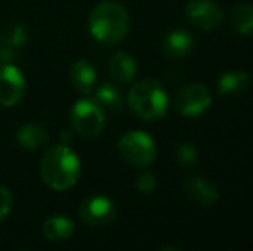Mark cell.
I'll use <instances>...</instances> for the list:
<instances>
[{
    "instance_id": "6da1fadb",
    "label": "cell",
    "mask_w": 253,
    "mask_h": 251,
    "mask_svg": "<svg viewBox=\"0 0 253 251\" xmlns=\"http://www.w3.org/2000/svg\"><path fill=\"white\" fill-rule=\"evenodd\" d=\"M81 174V162L67 144H55L40 162L42 181L55 191L73 188Z\"/></svg>"
},
{
    "instance_id": "7a4b0ae2",
    "label": "cell",
    "mask_w": 253,
    "mask_h": 251,
    "mask_svg": "<svg viewBox=\"0 0 253 251\" xmlns=\"http://www.w3.org/2000/svg\"><path fill=\"white\" fill-rule=\"evenodd\" d=\"M91 36L103 45H116L124 40L129 30V16L119 2L105 0L93 7L88 17Z\"/></svg>"
},
{
    "instance_id": "3957f363",
    "label": "cell",
    "mask_w": 253,
    "mask_h": 251,
    "mask_svg": "<svg viewBox=\"0 0 253 251\" xmlns=\"http://www.w3.org/2000/svg\"><path fill=\"white\" fill-rule=\"evenodd\" d=\"M129 108L143 121H157L167 114L169 97L157 79H141L127 95Z\"/></svg>"
},
{
    "instance_id": "277c9868",
    "label": "cell",
    "mask_w": 253,
    "mask_h": 251,
    "mask_svg": "<svg viewBox=\"0 0 253 251\" xmlns=\"http://www.w3.org/2000/svg\"><path fill=\"white\" fill-rule=\"evenodd\" d=\"M71 124L81 138L93 140L105 126V114L95 98H81L73 105Z\"/></svg>"
},
{
    "instance_id": "5b68a950",
    "label": "cell",
    "mask_w": 253,
    "mask_h": 251,
    "mask_svg": "<svg viewBox=\"0 0 253 251\" xmlns=\"http://www.w3.org/2000/svg\"><path fill=\"white\" fill-rule=\"evenodd\" d=\"M119 153L134 167H148L155 162L157 146L150 134L143 131H129L119 140Z\"/></svg>"
},
{
    "instance_id": "8992f818",
    "label": "cell",
    "mask_w": 253,
    "mask_h": 251,
    "mask_svg": "<svg viewBox=\"0 0 253 251\" xmlns=\"http://www.w3.org/2000/svg\"><path fill=\"white\" fill-rule=\"evenodd\" d=\"M212 107V95L202 83L186 84L176 95V110L188 119L202 117Z\"/></svg>"
},
{
    "instance_id": "52a82bcc",
    "label": "cell",
    "mask_w": 253,
    "mask_h": 251,
    "mask_svg": "<svg viewBox=\"0 0 253 251\" xmlns=\"http://www.w3.org/2000/svg\"><path fill=\"white\" fill-rule=\"evenodd\" d=\"M26 93V79L19 67L10 62L0 66V105L12 107L19 104Z\"/></svg>"
},
{
    "instance_id": "ba28073f",
    "label": "cell",
    "mask_w": 253,
    "mask_h": 251,
    "mask_svg": "<svg viewBox=\"0 0 253 251\" xmlns=\"http://www.w3.org/2000/svg\"><path fill=\"white\" fill-rule=\"evenodd\" d=\"M80 218L90 227H102L109 225L116 218V205L110 198L95 194L80 205Z\"/></svg>"
},
{
    "instance_id": "9c48e42d",
    "label": "cell",
    "mask_w": 253,
    "mask_h": 251,
    "mask_svg": "<svg viewBox=\"0 0 253 251\" xmlns=\"http://www.w3.org/2000/svg\"><path fill=\"white\" fill-rule=\"evenodd\" d=\"M186 17L195 28L210 31L224 21V12L213 0H191L184 9Z\"/></svg>"
},
{
    "instance_id": "30bf717a",
    "label": "cell",
    "mask_w": 253,
    "mask_h": 251,
    "mask_svg": "<svg viewBox=\"0 0 253 251\" xmlns=\"http://www.w3.org/2000/svg\"><path fill=\"white\" fill-rule=\"evenodd\" d=\"M28 31L23 24L10 23L0 31V64L10 62L17 57L21 48L28 41Z\"/></svg>"
},
{
    "instance_id": "8fae6325",
    "label": "cell",
    "mask_w": 253,
    "mask_h": 251,
    "mask_svg": "<svg viewBox=\"0 0 253 251\" xmlns=\"http://www.w3.org/2000/svg\"><path fill=\"white\" fill-rule=\"evenodd\" d=\"M183 189L190 200H193L198 205H203V207H210V205L219 200V189H217V186L205 178L186 179L183 182Z\"/></svg>"
},
{
    "instance_id": "7c38bea8",
    "label": "cell",
    "mask_w": 253,
    "mask_h": 251,
    "mask_svg": "<svg viewBox=\"0 0 253 251\" xmlns=\"http://www.w3.org/2000/svg\"><path fill=\"white\" fill-rule=\"evenodd\" d=\"M69 79L71 84L74 86V90H78L80 93H91L97 86V72L95 67L91 66L88 61L80 59L71 66L69 69Z\"/></svg>"
},
{
    "instance_id": "4fadbf2b",
    "label": "cell",
    "mask_w": 253,
    "mask_h": 251,
    "mask_svg": "<svg viewBox=\"0 0 253 251\" xmlns=\"http://www.w3.org/2000/svg\"><path fill=\"white\" fill-rule=\"evenodd\" d=\"M193 48V36L186 30H172L164 36L162 52L170 59H181Z\"/></svg>"
},
{
    "instance_id": "5bb4252c",
    "label": "cell",
    "mask_w": 253,
    "mask_h": 251,
    "mask_svg": "<svg viewBox=\"0 0 253 251\" xmlns=\"http://www.w3.org/2000/svg\"><path fill=\"white\" fill-rule=\"evenodd\" d=\"M109 72L119 83H131L136 76V62L126 52H116L109 61Z\"/></svg>"
},
{
    "instance_id": "9a60e30c",
    "label": "cell",
    "mask_w": 253,
    "mask_h": 251,
    "mask_svg": "<svg viewBox=\"0 0 253 251\" xmlns=\"http://www.w3.org/2000/svg\"><path fill=\"white\" fill-rule=\"evenodd\" d=\"M42 232L47 241H66L74 234V222L64 215H53L43 222Z\"/></svg>"
},
{
    "instance_id": "2e32d148",
    "label": "cell",
    "mask_w": 253,
    "mask_h": 251,
    "mask_svg": "<svg viewBox=\"0 0 253 251\" xmlns=\"http://www.w3.org/2000/svg\"><path fill=\"white\" fill-rule=\"evenodd\" d=\"M250 86V76L245 71H227L217 81V90L220 95H240Z\"/></svg>"
},
{
    "instance_id": "e0dca14e",
    "label": "cell",
    "mask_w": 253,
    "mask_h": 251,
    "mask_svg": "<svg viewBox=\"0 0 253 251\" xmlns=\"http://www.w3.org/2000/svg\"><path fill=\"white\" fill-rule=\"evenodd\" d=\"M229 23L233 30L238 35H248L253 33V5L248 2H240L231 9L229 14Z\"/></svg>"
},
{
    "instance_id": "ac0fdd59",
    "label": "cell",
    "mask_w": 253,
    "mask_h": 251,
    "mask_svg": "<svg viewBox=\"0 0 253 251\" xmlns=\"http://www.w3.org/2000/svg\"><path fill=\"white\" fill-rule=\"evenodd\" d=\"M16 140L26 150H35L47 143L48 133L40 124H23L17 129Z\"/></svg>"
},
{
    "instance_id": "d6986e66",
    "label": "cell",
    "mask_w": 253,
    "mask_h": 251,
    "mask_svg": "<svg viewBox=\"0 0 253 251\" xmlns=\"http://www.w3.org/2000/svg\"><path fill=\"white\" fill-rule=\"evenodd\" d=\"M95 100L102 108H109V110H121L124 105L123 93L119 91V88L110 83H103L95 90Z\"/></svg>"
},
{
    "instance_id": "ffe728a7",
    "label": "cell",
    "mask_w": 253,
    "mask_h": 251,
    "mask_svg": "<svg viewBox=\"0 0 253 251\" xmlns=\"http://www.w3.org/2000/svg\"><path fill=\"white\" fill-rule=\"evenodd\" d=\"M176 160L179 162L183 167H191V165H195L198 160L197 148L190 143H181L176 150Z\"/></svg>"
},
{
    "instance_id": "44dd1931",
    "label": "cell",
    "mask_w": 253,
    "mask_h": 251,
    "mask_svg": "<svg viewBox=\"0 0 253 251\" xmlns=\"http://www.w3.org/2000/svg\"><path fill=\"white\" fill-rule=\"evenodd\" d=\"M155 188H157L155 176H153L150 171H141L136 178V189L140 191V193L148 194V193H152Z\"/></svg>"
},
{
    "instance_id": "7402d4cb",
    "label": "cell",
    "mask_w": 253,
    "mask_h": 251,
    "mask_svg": "<svg viewBox=\"0 0 253 251\" xmlns=\"http://www.w3.org/2000/svg\"><path fill=\"white\" fill-rule=\"evenodd\" d=\"M12 210V194L7 188L0 186V220L7 217Z\"/></svg>"
}]
</instances>
